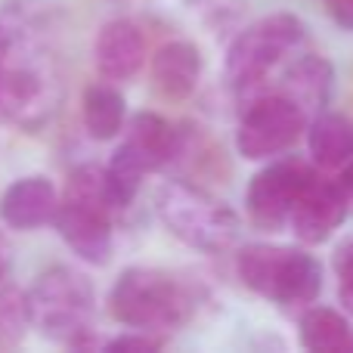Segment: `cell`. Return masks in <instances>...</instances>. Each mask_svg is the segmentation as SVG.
<instances>
[{"label": "cell", "mask_w": 353, "mask_h": 353, "mask_svg": "<svg viewBox=\"0 0 353 353\" xmlns=\"http://www.w3.org/2000/svg\"><path fill=\"white\" fill-rule=\"evenodd\" d=\"M6 31L0 65V121L37 134L56 118L65 99L59 56L53 50L56 10L43 0H19L0 12Z\"/></svg>", "instance_id": "cell-1"}, {"label": "cell", "mask_w": 353, "mask_h": 353, "mask_svg": "<svg viewBox=\"0 0 353 353\" xmlns=\"http://www.w3.org/2000/svg\"><path fill=\"white\" fill-rule=\"evenodd\" d=\"M195 304L199 298L183 276L146 263L124 267L105 294L109 316L121 329H137L159 338L180 332L192 319Z\"/></svg>", "instance_id": "cell-2"}, {"label": "cell", "mask_w": 353, "mask_h": 353, "mask_svg": "<svg viewBox=\"0 0 353 353\" xmlns=\"http://www.w3.org/2000/svg\"><path fill=\"white\" fill-rule=\"evenodd\" d=\"M236 251V276L251 294L279 310L301 313L319 301L325 288V267L307 245H282L270 239L245 242Z\"/></svg>", "instance_id": "cell-3"}, {"label": "cell", "mask_w": 353, "mask_h": 353, "mask_svg": "<svg viewBox=\"0 0 353 353\" xmlns=\"http://www.w3.org/2000/svg\"><path fill=\"white\" fill-rule=\"evenodd\" d=\"M28 298L31 329L47 341L72 350L99 347L97 341V285L78 267L53 263L34 276Z\"/></svg>", "instance_id": "cell-4"}, {"label": "cell", "mask_w": 353, "mask_h": 353, "mask_svg": "<svg viewBox=\"0 0 353 353\" xmlns=\"http://www.w3.org/2000/svg\"><path fill=\"white\" fill-rule=\"evenodd\" d=\"M115 217L118 211L109 199L103 165L84 161L65 176L50 226L81 263L105 267L115 251Z\"/></svg>", "instance_id": "cell-5"}, {"label": "cell", "mask_w": 353, "mask_h": 353, "mask_svg": "<svg viewBox=\"0 0 353 353\" xmlns=\"http://www.w3.org/2000/svg\"><path fill=\"white\" fill-rule=\"evenodd\" d=\"M310 31L307 22L292 10H273L254 22L232 31L223 53V81L232 93H257L301 47Z\"/></svg>", "instance_id": "cell-6"}, {"label": "cell", "mask_w": 353, "mask_h": 353, "mask_svg": "<svg viewBox=\"0 0 353 353\" xmlns=\"http://www.w3.org/2000/svg\"><path fill=\"white\" fill-rule=\"evenodd\" d=\"M161 226L186 248L201 254H226L239 245L242 217L211 189L192 180H168L155 192Z\"/></svg>", "instance_id": "cell-7"}, {"label": "cell", "mask_w": 353, "mask_h": 353, "mask_svg": "<svg viewBox=\"0 0 353 353\" xmlns=\"http://www.w3.org/2000/svg\"><path fill=\"white\" fill-rule=\"evenodd\" d=\"M307 112L282 90H257L248 97L236 121V152L239 159L261 165L292 152L304 137Z\"/></svg>", "instance_id": "cell-8"}, {"label": "cell", "mask_w": 353, "mask_h": 353, "mask_svg": "<svg viewBox=\"0 0 353 353\" xmlns=\"http://www.w3.org/2000/svg\"><path fill=\"white\" fill-rule=\"evenodd\" d=\"M316 176V168L307 159H294V155H279V159L261 161L257 171L251 174L248 186H245V217L257 232H285L292 208L298 205L301 192L307 183Z\"/></svg>", "instance_id": "cell-9"}, {"label": "cell", "mask_w": 353, "mask_h": 353, "mask_svg": "<svg viewBox=\"0 0 353 353\" xmlns=\"http://www.w3.org/2000/svg\"><path fill=\"white\" fill-rule=\"evenodd\" d=\"M347 217H350V205L344 199L338 180L323 176V171H316V176L301 192L298 205L292 208L285 230L292 232L298 245L316 248V245L332 242L338 236V230L347 223Z\"/></svg>", "instance_id": "cell-10"}, {"label": "cell", "mask_w": 353, "mask_h": 353, "mask_svg": "<svg viewBox=\"0 0 353 353\" xmlns=\"http://www.w3.org/2000/svg\"><path fill=\"white\" fill-rule=\"evenodd\" d=\"M149 41L146 28L134 16H112L93 37V68L103 81L128 84L146 68Z\"/></svg>", "instance_id": "cell-11"}, {"label": "cell", "mask_w": 353, "mask_h": 353, "mask_svg": "<svg viewBox=\"0 0 353 353\" xmlns=\"http://www.w3.org/2000/svg\"><path fill=\"white\" fill-rule=\"evenodd\" d=\"M152 90L168 103H186L205 78V53L192 37H168L146 59Z\"/></svg>", "instance_id": "cell-12"}, {"label": "cell", "mask_w": 353, "mask_h": 353, "mask_svg": "<svg viewBox=\"0 0 353 353\" xmlns=\"http://www.w3.org/2000/svg\"><path fill=\"white\" fill-rule=\"evenodd\" d=\"M59 205V189L47 174L16 176L0 192V223L16 232H34L50 226Z\"/></svg>", "instance_id": "cell-13"}, {"label": "cell", "mask_w": 353, "mask_h": 353, "mask_svg": "<svg viewBox=\"0 0 353 353\" xmlns=\"http://www.w3.org/2000/svg\"><path fill=\"white\" fill-rule=\"evenodd\" d=\"M279 87L285 97H292L301 109L307 112V118L313 112L332 105L335 99V84H338V72L323 53H304V47L279 68Z\"/></svg>", "instance_id": "cell-14"}, {"label": "cell", "mask_w": 353, "mask_h": 353, "mask_svg": "<svg viewBox=\"0 0 353 353\" xmlns=\"http://www.w3.org/2000/svg\"><path fill=\"white\" fill-rule=\"evenodd\" d=\"M301 140L307 149V161L316 171H338L353 155V118L325 105L307 118Z\"/></svg>", "instance_id": "cell-15"}, {"label": "cell", "mask_w": 353, "mask_h": 353, "mask_svg": "<svg viewBox=\"0 0 353 353\" xmlns=\"http://www.w3.org/2000/svg\"><path fill=\"white\" fill-rule=\"evenodd\" d=\"M128 97L112 81H93L81 93V128L93 143H115L128 124Z\"/></svg>", "instance_id": "cell-16"}, {"label": "cell", "mask_w": 353, "mask_h": 353, "mask_svg": "<svg viewBox=\"0 0 353 353\" xmlns=\"http://www.w3.org/2000/svg\"><path fill=\"white\" fill-rule=\"evenodd\" d=\"M298 344L313 353L353 350V316H347L341 307L313 301L298 313Z\"/></svg>", "instance_id": "cell-17"}, {"label": "cell", "mask_w": 353, "mask_h": 353, "mask_svg": "<svg viewBox=\"0 0 353 353\" xmlns=\"http://www.w3.org/2000/svg\"><path fill=\"white\" fill-rule=\"evenodd\" d=\"M31 329L28 298L22 288L0 282V347H16Z\"/></svg>", "instance_id": "cell-18"}, {"label": "cell", "mask_w": 353, "mask_h": 353, "mask_svg": "<svg viewBox=\"0 0 353 353\" xmlns=\"http://www.w3.org/2000/svg\"><path fill=\"white\" fill-rule=\"evenodd\" d=\"M332 270H335V285H338V307L347 316H353V232L335 245Z\"/></svg>", "instance_id": "cell-19"}, {"label": "cell", "mask_w": 353, "mask_h": 353, "mask_svg": "<svg viewBox=\"0 0 353 353\" xmlns=\"http://www.w3.org/2000/svg\"><path fill=\"white\" fill-rule=\"evenodd\" d=\"M99 347H105V350H159V347H165V338L146 335V332H137V329H121V335L99 341Z\"/></svg>", "instance_id": "cell-20"}, {"label": "cell", "mask_w": 353, "mask_h": 353, "mask_svg": "<svg viewBox=\"0 0 353 353\" xmlns=\"http://www.w3.org/2000/svg\"><path fill=\"white\" fill-rule=\"evenodd\" d=\"M239 0H199V12L201 22L220 28V25H232L239 19Z\"/></svg>", "instance_id": "cell-21"}, {"label": "cell", "mask_w": 353, "mask_h": 353, "mask_svg": "<svg viewBox=\"0 0 353 353\" xmlns=\"http://www.w3.org/2000/svg\"><path fill=\"white\" fill-rule=\"evenodd\" d=\"M325 19L344 34H353V0H319Z\"/></svg>", "instance_id": "cell-22"}, {"label": "cell", "mask_w": 353, "mask_h": 353, "mask_svg": "<svg viewBox=\"0 0 353 353\" xmlns=\"http://www.w3.org/2000/svg\"><path fill=\"white\" fill-rule=\"evenodd\" d=\"M338 186H341L344 199H347V205H350V211H353V155L344 161L341 168H338Z\"/></svg>", "instance_id": "cell-23"}, {"label": "cell", "mask_w": 353, "mask_h": 353, "mask_svg": "<svg viewBox=\"0 0 353 353\" xmlns=\"http://www.w3.org/2000/svg\"><path fill=\"white\" fill-rule=\"evenodd\" d=\"M10 270H12V245L6 239V232L0 230V282H6Z\"/></svg>", "instance_id": "cell-24"}, {"label": "cell", "mask_w": 353, "mask_h": 353, "mask_svg": "<svg viewBox=\"0 0 353 353\" xmlns=\"http://www.w3.org/2000/svg\"><path fill=\"white\" fill-rule=\"evenodd\" d=\"M3 50H6V31H3V25H0V65H3Z\"/></svg>", "instance_id": "cell-25"}, {"label": "cell", "mask_w": 353, "mask_h": 353, "mask_svg": "<svg viewBox=\"0 0 353 353\" xmlns=\"http://www.w3.org/2000/svg\"><path fill=\"white\" fill-rule=\"evenodd\" d=\"M112 3H124V0H112Z\"/></svg>", "instance_id": "cell-26"}]
</instances>
